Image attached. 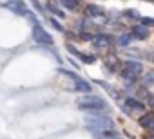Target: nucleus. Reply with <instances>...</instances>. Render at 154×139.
I'll return each mask as SVG.
<instances>
[{
    "instance_id": "obj_14",
    "label": "nucleus",
    "mask_w": 154,
    "mask_h": 139,
    "mask_svg": "<svg viewBox=\"0 0 154 139\" xmlns=\"http://www.w3.org/2000/svg\"><path fill=\"white\" fill-rule=\"evenodd\" d=\"M143 83L145 85H154V71H149L143 78Z\"/></svg>"
},
{
    "instance_id": "obj_6",
    "label": "nucleus",
    "mask_w": 154,
    "mask_h": 139,
    "mask_svg": "<svg viewBox=\"0 0 154 139\" xmlns=\"http://www.w3.org/2000/svg\"><path fill=\"white\" fill-rule=\"evenodd\" d=\"M6 7L9 11L17 13V15H27V7H26V4L22 2V0H9Z\"/></svg>"
},
{
    "instance_id": "obj_21",
    "label": "nucleus",
    "mask_w": 154,
    "mask_h": 139,
    "mask_svg": "<svg viewBox=\"0 0 154 139\" xmlns=\"http://www.w3.org/2000/svg\"><path fill=\"white\" fill-rule=\"evenodd\" d=\"M147 103H149V107H150V108H154V96H149Z\"/></svg>"
},
{
    "instance_id": "obj_15",
    "label": "nucleus",
    "mask_w": 154,
    "mask_h": 139,
    "mask_svg": "<svg viewBox=\"0 0 154 139\" xmlns=\"http://www.w3.org/2000/svg\"><path fill=\"white\" fill-rule=\"evenodd\" d=\"M47 7H49V11H53V13H54V15H58V16H60V18H63V11H60V9H58V7H54V6H51V4H49V6H47Z\"/></svg>"
},
{
    "instance_id": "obj_8",
    "label": "nucleus",
    "mask_w": 154,
    "mask_h": 139,
    "mask_svg": "<svg viewBox=\"0 0 154 139\" xmlns=\"http://www.w3.org/2000/svg\"><path fill=\"white\" fill-rule=\"evenodd\" d=\"M85 15L91 16V18H103V9L98 7V6H94V4H91V6H87Z\"/></svg>"
},
{
    "instance_id": "obj_1",
    "label": "nucleus",
    "mask_w": 154,
    "mask_h": 139,
    "mask_svg": "<svg viewBox=\"0 0 154 139\" xmlns=\"http://www.w3.org/2000/svg\"><path fill=\"white\" fill-rule=\"evenodd\" d=\"M85 126L96 134H103V132H111L114 128L112 119L109 117H100V116H89L85 117Z\"/></svg>"
},
{
    "instance_id": "obj_10",
    "label": "nucleus",
    "mask_w": 154,
    "mask_h": 139,
    "mask_svg": "<svg viewBox=\"0 0 154 139\" xmlns=\"http://www.w3.org/2000/svg\"><path fill=\"white\" fill-rule=\"evenodd\" d=\"M140 125L145 126V128L154 130V114H145V116H141V117H140Z\"/></svg>"
},
{
    "instance_id": "obj_12",
    "label": "nucleus",
    "mask_w": 154,
    "mask_h": 139,
    "mask_svg": "<svg viewBox=\"0 0 154 139\" xmlns=\"http://www.w3.org/2000/svg\"><path fill=\"white\" fill-rule=\"evenodd\" d=\"M60 4H62L63 7H67V9L74 11L76 7H78V0H60Z\"/></svg>"
},
{
    "instance_id": "obj_18",
    "label": "nucleus",
    "mask_w": 154,
    "mask_h": 139,
    "mask_svg": "<svg viewBox=\"0 0 154 139\" xmlns=\"http://www.w3.org/2000/svg\"><path fill=\"white\" fill-rule=\"evenodd\" d=\"M123 15L129 16V18H138V11H125Z\"/></svg>"
},
{
    "instance_id": "obj_22",
    "label": "nucleus",
    "mask_w": 154,
    "mask_h": 139,
    "mask_svg": "<svg viewBox=\"0 0 154 139\" xmlns=\"http://www.w3.org/2000/svg\"><path fill=\"white\" fill-rule=\"evenodd\" d=\"M149 139H154V137H149Z\"/></svg>"
},
{
    "instance_id": "obj_20",
    "label": "nucleus",
    "mask_w": 154,
    "mask_h": 139,
    "mask_svg": "<svg viewBox=\"0 0 154 139\" xmlns=\"http://www.w3.org/2000/svg\"><path fill=\"white\" fill-rule=\"evenodd\" d=\"M93 38H94V36L89 34V33H84V34H82V40H91V42H93Z\"/></svg>"
},
{
    "instance_id": "obj_4",
    "label": "nucleus",
    "mask_w": 154,
    "mask_h": 139,
    "mask_svg": "<svg viewBox=\"0 0 154 139\" xmlns=\"http://www.w3.org/2000/svg\"><path fill=\"white\" fill-rule=\"evenodd\" d=\"M33 38L38 42V43H44V45H53V36L40 25V24H36V25H33Z\"/></svg>"
},
{
    "instance_id": "obj_2",
    "label": "nucleus",
    "mask_w": 154,
    "mask_h": 139,
    "mask_svg": "<svg viewBox=\"0 0 154 139\" xmlns=\"http://www.w3.org/2000/svg\"><path fill=\"white\" fill-rule=\"evenodd\" d=\"M76 105H78L80 110H85V112H100V110L107 108V103L98 96H84L78 99Z\"/></svg>"
},
{
    "instance_id": "obj_9",
    "label": "nucleus",
    "mask_w": 154,
    "mask_h": 139,
    "mask_svg": "<svg viewBox=\"0 0 154 139\" xmlns=\"http://www.w3.org/2000/svg\"><path fill=\"white\" fill-rule=\"evenodd\" d=\"M149 36V29L145 25H136L132 27V38H138V40H145Z\"/></svg>"
},
{
    "instance_id": "obj_3",
    "label": "nucleus",
    "mask_w": 154,
    "mask_h": 139,
    "mask_svg": "<svg viewBox=\"0 0 154 139\" xmlns=\"http://www.w3.org/2000/svg\"><path fill=\"white\" fill-rule=\"evenodd\" d=\"M141 71H143V67H141V63L140 61H134V60H129V61H125V65H123V69H122V76H123V80L125 81H136V78L141 74Z\"/></svg>"
},
{
    "instance_id": "obj_7",
    "label": "nucleus",
    "mask_w": 154,
    "mask_h": 139,
    "mask_svg": "<svg viewBox=\"0 0 154 139\" xmlns=\"http://www.w3.org/2000/svg\"><path fill=\"white\" fill-rule=\"evenodd\" d=\"M74 89L76 90H78V92H91V83H87L85 80H82V78H78V76H76L74 78Z\"/></svg>"
},
{
    "instance_id": "obj_13",
    "label": "nucleus",
    "mask_w": 154,
    "mask_h": 139,
    "mask_svg": "<svg viewBox=\"0 0 154 139\" xmlns=\"http://www.w3.org/2000/svg\"><path fill=\"white\" fill-rule=\"evenodd\" d=\"M131 40H132V36H131V34H122L116 42H118V45H129V43H131Z\"/></svg>"
},
{
    "instance_id": "obj_16",
    "label": "nucleus",
    "mask_w": 154,
    "mask_h": 139,
    "mask_svg": "<svg viewBox=\"0 0 154 139\" xmlns=\"http://www.w3.org/2000/svg\"><path fill=\"white\" fill-rule=\"evenodd\" d=\"M51 25H53L54 29H58V31H63V25H62L56 18H51Z\"/></svg>"
},
{
    "instance_id": "obj_17",
    "label": "nucleus",
    "mask_w": 154,
    "mask_h": 139,
    "mask_svg": "<svg viewBox=\"0 0 154 139\" xmlns=\"http://www.w3.org/2000/svg\"><path fill=\"white\" fill-rule=\"evenodd\" d=\"M152 24H154V20H152V18H149V16L141 18V25H145V27H147V25H152Z\"/></svg>"
},
{
    "instance_id": "obj_19",
    "label": "nucleus",
    "mask_w": 154,
    "mask_h": 139,
    "mask_svg": "<svg viewBox=\"0 0 154 139\" xmlns=\"http://www.w3.org/2000/svg\"><path fill=\"white\" fill-rule=\"evenodd\" d=\"M31 4H33V6H35V7H36V11H40V13H42V11H44V7H42V6H40V2H38V0H31Z\"/></svg>"
},
{
    "instance_id": "obj_5",
    "label": "nucleus",
    "mask_w": 154,
    "mask_h": 139,
    "mask_svg": "<svg viewBox=\"0 0 154 139\" xmlns=\"http://www.w3.org/2000/svg\"><path fill=\"white\" fill-rule=\"evenodd\" d=\"M93 43H94V47H102L103 49V47H111L114 43V38L111 34H94Z\"/></svg>"
},
{
    "instance_id": "obj_11",
    "label": "nucleus",
    "mask_w": 154,
    "mask_h": 139,
    "mask_svg": "<svg viewBox=\"0 0 154 139\" xmlns=\"http://www.w3.org/2000/svg\"><path fill=\"white\" fill-rule=\"evenodd\" d=\"M125 105L127 107H131V108H136V110H143L145 107H143V103L141 101H138V99H134V98H129L127 101H125Z\"/></svg>"
}]
</instances>
